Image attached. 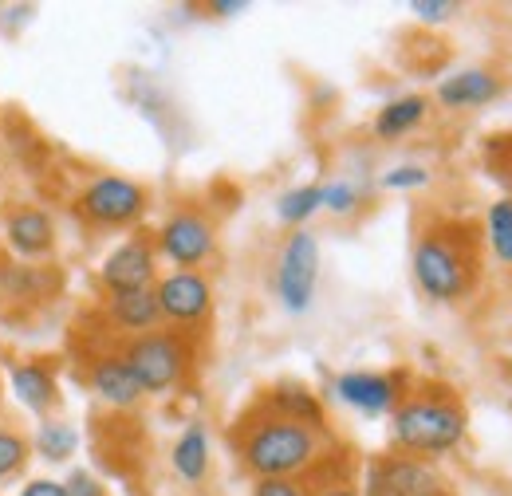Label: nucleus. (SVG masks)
<instances>
[{"label": "nucleus", "mask_w": 512, "mask_h": 496, "mask_svg": "<svg viewBox=\"0 0 512 496\" xmlns=\"http://www.w3.org/2000/svg\"><path fill=\"white\" fill-rule=\"evenodd\" d=\"M233 445L256 481H296L320 461V430L280 418L264 402L233 426Z\"/></svg>", "instance_id": "nucleus-1"}, {"label": "nucleus", "mask_w": 512, "mask_h": 496, "mask_svg": "<svg viewBox=\"0 0 512 496\" xmlns=\"http://www.w3.org/2000/svg\"><path fill=\"white\" fill-rule=\"evenodd\" d=\"M414 280L438 304L465 300L481 280V229L457 217L434 221L414 245Z\"/></svg>", "instance_id": "nucleus-2"}, {"label": "nucleus", "mask_w": 512, "mask_h": 496, "mask_svg": "<svg viewBox=\"0 0 512 496\" xmlns=\"http://www.w3.org/2000/svg\"><path fill=\"white\" fill-rule=\"evenodd\" d=\"M465 430H469V418H465L461 398L453 390H438V386H426V390L402 398L390 418L394 449L410 453V457H442L461 445Z\"/></svg>", "instance_id": "nucleus-3"}, {"label": "nucleus", "mask_w": 512, "mask_h": 496, "mask_svg": "<svg viewBox=\"0 0 512 496\" xmlns=\"http://www.w3.org/2000/svg\"><path fill=\"white\" fill-rule=\"evenodd\" d=\"M123 359H127L130 374L138 378L142 394H170L174 386H182L193 363L186 335L174 327H158V331L130 339Z\"/></svg>", "instance_id": "nucleus-4"}, {"label": "nucleus", "mask_w": 512, "mask_h": 496, "mask_svg": "<svg viewBox=\"0 0 512 496\" xmlns=\"http://www.w3.org/2000/svg\"><path fill=\"white\" fill-rule=\"evenodd\" d=\"M363 496H449V485L426 457H410L394 449L371 461Z\"/></svg>", "instance_id": "nucleus-5"}, {"label": "nucleus", "mask_w": 512, "mask_h": 496, "mask_svg": "<svg viewBox=\"0 0 512 496\" xmlns=\"http://www.w3.org/2000/svg\"><path fill=\"white\" fill-rule=\"evenodd\" d=\"M146 205H150L146 189L130 178H111V174L95 178L75 201V209L99 229H127V225L146 217Z\"/></svg>", "instance_id": "nucleus-6"}, {"label": "nucleus", "mask_w": 512, "mask_h": 496, "mask_svg": "<svg viewBox=\"0 0 512 496\" xmlns=\"http://www.w3.org/2000/svg\"><path fill=\"white\" fill-rule=\"evenodd\" d=\"M316 280H320V241L308 229H296L276 264V296L292 315H304L312 308L316 296Z\"/></svg>", "instance_id": "nucleus-7"}, {"label": "nucleus", "mask_w": 512, "mask_h": 496, "mask_svg": "<svg viewBox=\"0 0 512 496\" xmlns=\"http://www.w3.org/2000/svg\"><path fill=\"white\" fill-rule=\"evenodd\" d=\"M154 300H158V311L170 327H193L201 323L209 308H213V288L201 272H170L154 284Z\"/></svg>", "instance_id": "nucleus-8"}, {"label": "nucleus", "mask_w": 512, "mask_h": 496, "mask_svg": "<svg viewBox=\"0 0 512 496\" xmlns=\"http://www.w3.org/2000/svg\"><path fill=\"white\" fill-rule=\"evenodd\" d=\"M217 248V237H213V225L193 213V209H182L174 217H166V225L158 229V252L178 264L182 272H193L197 264H205Z\"/></svg>", "instance_id": "nucleus-9"}, {"label": "nucleus", "mask_w": 512, "mask_h": 496, "mask_svg": "<svg viewBox=\"0 0 512 496\" xmlns=\"http://www.w3.org/2000/svg\"><path fill=\"white\" fill-rule=\"evenodd\" d=\"M154 272H158V248L150 245L146 237H130L103 260L99 280H103V288L111 296H119V292L154 288Z\"/></svg>", "instance_id": "nucleus-10"}, {"label": "nucleus", "mask_w": 512, "mask_h": 496, "mask_svg": "<svg viewBox=\"0 0 512 496\" xmlns=\"http://www.w3.org/2000/svg\"><path fill=\"white\" fill-rule=\"evenodd\" d=\"M335 394L363 410V414H386L402 402V382L394 374H375V371H347L335 378Z\"/></svg>", "instance_id": "nucleus-11"}, {"label": "nucleus", "mask_w": 512, "mask_h": 496, "mask_svg": "<svg viewBox=\"0 0 512 496\" xmlns=\"http://www.w3.org/2000/svg\"><path fill=\"white\" fill-rule=\"evenodd\" d=\"M87 382H91L95 398H103V402L115 406V410H130V406H138V398H142V386H138V378L130 374L123 355H103V359H95Z\"/></svg>", "instance_id": "nucleus-12"}, {"label": "nucleus", "mask_w": 512, "mask_h": 496, "mask_svg": "<svg viewBox=\"0 0 512 496\" xmlns=\"http://www.w3.org/2000/svg\"><path fill=\"white\" fill-rule=\"evenodd\" d=\"M501 95V75L485 71V67H469V71H457L438 83V103L449 111H465V107H485Z\"/></svg>", "instance_id": "nucleus-13"}, {"label": "nucleus", "mask_w": 512, "mask_h": 496, "mask_svg": "<svg viewBox=\"0 0 512 496\" xmlns=\"http://www.w3.org/2000/svg\"><path fill=\"white\" fill-rule=\"evenodd\" d=\"M268 410H276L280 418H292V422H300V426H312V430H320L323 434V406L320 398L308 390V386H300V382H280V386H272L264 398H260Z\"/></svg>", "instance_id": "nucleus-14"}, {"label": "nucleus", "mask_w": 512, "mask_h": 496, "mask_svg": "<svg viewBox=\"0 0 512 496\" xmlns=\"http://www.w3.org/2000/svg\"><path fill=\"white\" fill-rule=\"evenodd\" d=\"M8 245L20 256H44L56 245V225L44 209H20L8 217Z\"/></svg>", "instance_id": "nucleus-15"}, {"label": "nucleus", "mask_w": 512, "mask_h": 496, "mask_svg": "<svg viewBox=\"0 0 512 496\" xmlns=\"http://www.w3.org/2000/svg\"><path fill=\"white\" fill-rule=\"evenodd\" d=\"M107 311H111V319H115L123 331H134V335L158 331V323H162V311H158V300H154V288L119 292V296L107 300Z\"/></svg>", "instance_id": "nucleus-16"}, {"label": "nucleus", "mask_w": 512, "mask_h": 496, "mask_svg": "<svg viewBox=\"0 0 512 496\" xmlns=\"http://www.w3.org/2000/svg\"><path fill=\"white\" fill-rule=\"evenodd\" d=\"M8 382H12V394H16L28 410L48 414V410L56 406V378L44 371V367H36V363H20V367H12Z\"/></svg>", "instance_id": "nucleus-17"}, {"label": "nucleus", "mask_w": 512, "mask_h": 496, "mask_svg": "<svg viewBox=\"0 0 512 496\" xmlns=\"http://www.w3.org/2000/svg\"><path fill=\"white\" fill-rule=\"evenodd\" d=\"M174 469H178V477L182 481H190L197 485L205 473H209V434H205V426H186L182 437H178V445H174Z\"/></svg>", "instance_id": "nucleus-18"}, {"label": "nucleus", "mask_w": 512, "mask_h": 496, "mask_svg": "<svg viewBox=\"0 0 512 496\" xmlns=\"http://www.w3.org/2000/svg\"><path fill=\"white\" fill-rule=\"evenodd\" d=\"M426 115H430V103H426L422 95L394 99V103H386L383 111H379V119H375V134H379V138H402V134H410L414 126H422Z\"/></svg>", "instance_id": "nucleus-19"}, {"label": "nucleus", "mask_w": 512, "mask_h": 496, "mask_svg": "<svg viewBox=\"0 0 512 496\" xmlns=\"http://www.w3.org/2000/svg\"><path fill=\"white\" fill-rule=\"evenodd\" d=\"M485 241H489L493 256H497L501 264H512V197H501V201L489 205Z\"/></svg>", "instance_id": "nucleus-20"}, {"label": "nucleus", "mask_w": 512, "mask_h": 496, "mask_svg": "<svg viewBox=\"0 0 512 496\" xmlns=\"http://www.w3.org/2000/svg\"><path fill=\"white\" fill-rule=\"evenodd\" d=\"M316 209H323V189L320 186H296L276 201L280 221H284V225H296V229H300Z\"/></svg>", "instance_id": "nucleus-21"}, {"label": "nucleus", "mask_w": 512, "mask_h": 496, "mask_svg": "<svg viewBox=\"0 0 512 496\" xmlns=\"http://www.w3.org/2000/svg\"><path fill=\"white\" fill-rule=\"evenodd\" d=\"M40 453L48 457V461H67L71 453H75V445H79V437H75V430L71 426H64V422H44L40 426Z\"/></svg>", "instance_id": "nucleus-22"}, {"label": "nucleus", "mask_w": 512, "mask_h": 496, "mask_svg": "<svg viewBox=\"0 0 512 496\" xmlns=\"http://www.w3.org/2000/svg\"><path fill=\"white\" fill-rule=\"evenodd\" d=\"M28 453H32L28 437H20L16 430H4L0 426V481H8L12 473H20L28 465Z\"/></svg>", "instance_id": "nucleus-23"}, {"label": "nucleus", "mask_w": 512, "mask_h": 496, "mask_svg": "<svg viewBox=\"0 0 512 496\" xmlns=\"http://www.w3.org/2000/svg\"><path fill=\"white\" fill-rule=\"evenodd\" d=\"M308 473H316V481H312V485H304V489H308V496H363V493H359V485L351 481V469H339V473H320V469L312 465Z\"/></svg>", "instance_id": "nucleus-24"}, {"label": "nucleus", "mask_w": 512, "mask_h": 496, "mask_svg": "<svg viewBox=\"0 0 512 496\" xmlns=\"http://www.w3.org/2000/svg\"><path fill=\"white\" fill-rule=\"evenodd\" d=\"M323 189V209H331V213H355V205H359V189L351 186V182H331V186H320Z\"/></svg>", "instance_id": "nucleus-25"}, {"label": "nucleus", "mask_w": 512, "mask_h": 496, "mask_svg": "<svg viewBox=\"0 0 512 496\" xmlns=\"http://www.w3.org/2000/svg\"><path fill=\"white\" fill-rule=\"evenodd\" d=\"M430 182L426 166H394L383 174V189H422Z\"/></svg>", "instance_id": "nucleus-26"}, {"label": "nucleus", "mask_w": 512, "mask_h": 496, "mask_svg": "<svg viewBox=\"0 0 512 496\" xmlns=\"http://www.w3.org/2000/svg\"><path fill=\"white\" fill-rule=\"evenodd\" d=\"M453 12H457L453 0H418V4H414V16L426 20V24H446Z\"/></svg>", "instance_id": "nucleus-27"}, {"label": "nucleus", "mask_w": 512, "mask_h": 496, "mask_svg": "<svg viewBox=\"0 0 512 496\" xmlns=\"http://www.w3.org/2000/svg\"><path fill=\"white\" fill-rule=\"evenodd\" d=\"M67 496H103V485L91 477V473H83V469H75L71 477L64 481Z\"/></svg>", "instance_id": "nucleus-28"}, {"label": "nucleus", "mask_w": 512, "mask_h": 496, "mask_svg": "<svg viewBox=\"0 0 512 496\" xmlns=\"http://www.w3.org/2000/svg\"><path fill=\"white\" fill-rule=\"evenodd\" d=\"M253 496H308L304 481H256Z\"/></svg>", "instance_id": "nucleus-29"}, {"label": "nucleus", "mask_w": 512, "mask_h": 496, "mask_svg": "<svg viewBox=\"0 0 512 496\" xmlns=\"http://www.w3.org/2000/svg\"><path fill=\"white\" fill-rule=\"evenodd\" d=\"M20 496H67V489H64V481H28L24 489H20Z\"/></svg>", "instance_id": "nucleus-30"}, {"label": "nucleus", "mask_w": 512, "mask_h": 496, "mask_svg": "<svg viewBox=\"0 0 512 496\" xmlns=\"http://www.w3.org/2000/svg\"><path fill=\"white\" fill-rule=\"evenodd\" d=\"M249 4H241V0H217V4H209V12L213 16H241Z\"/></svg>", "instance_id": "nucleus-31"}]
</instances>
